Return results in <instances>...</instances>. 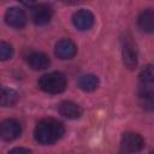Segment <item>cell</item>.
Masks as SVG:
<instances>
[{
	"label": "cell",
	"mask_w": 154,
	"mask_h": 154,
	"mask_svg": "<svg viewBox=\"0 0 154 154\" xmlns=\"http://www.w3.org/2000/svg\"><path fill=\"white\" fill-rule=\"evenodd\" d=\"M66 77L61 72H49L40 77L38 88L48 94H59L66 89Z\"/></svg>",
	"instance_id": "obj_2"
},
{
	"label": "cell",
	"mask_w": 154,
	"mask_h": 154,
	"mask_svg": "<svg viewBox=\"0 0 154 154\" xmlns=\"http://www.w3.org/2000/svg\"><path fill=\"white\" fill-rule=\"evenodd\" d=\"M19 100V94L11 88H2L1 89V97H0V103L4 107H11L16 105Z\"/></svg>",
	"instance_id": "obj_14"
},
{
	"label": "cell",
	"mask_w": 154,
	"mask_h": 154,
	"mask_svg": "<svg viewBox=\"0 0 154 154\" xmlns=\"http://www.w3.org/2000/svg\"><path fill=\"white\" fill-rule=\"evenodd\" d=\"M138 103L146 111H154V90L144 89L138 94Z\"/></svg>",
	"instance_id": "obj_15"
},
{
	"label": "cell",
	"mask_w": 154,
	"mask_h": 154,
	"mask_svg": "<svg viewBox=\"0 0 154 154\" xmlns=\"http://www.w3.org/2000/svg\"><path fill=\"white\" fill-rule=\"evenodd\" d=\"M64 131V125L60 122L53 118H45L37 123L34 130V136L40 144L47 146L59 141L63 137Z\"/></svg>",
	"instance_id": "obj_1"
},
{
	"label": "cell",
	"mask_w": 154,
	"mask_h": 154,
	"mask_svg": "<svg viewBox=\"0 0 154 154\" xmlns=\"http://www.w3.org/2000/svg\"><path fill=\"white\" fill-rule=\"evenodd\" d=\"M99 78L95 75H83L78 79V87L84 91H93L99 87Z\"/></svg>",
	"instance_id": "obj_13"
},
{
	"label": "cell",
	"mask_w": 154,
	"mask_h": 154,
	"mask_svg": "<svg viewBox=\"0 0 154 154\" xmlns=\"http://www.w3.org/2000/svg\"><path fill=\"white\" fill-rule=\"evenodd\" d=\"M59 113L67 119H77L82 116V108L71 101H64L59 105Z\"/></svg>",
	"instance_id": "obj_11"
},
{
	"label": "cell",
	"mask_w": 154,
	"mask_h": 154,
	"mask_svg": "<svg viewBox=\"0 0 154 154\" xmlns=\"http://www.w3.org/2000/svg\"><path fill=\"white\" fill-rule=\"evenodd\" d=\"M28 64L34 70H45L49 66V58L41 52H32L28 55Z\"/></svg>",
	"instance_id": "obj_10"
},
{
	"label": "cell",
	"mask_w": 154,
	"mask_h": 154,
	"mask_svg": "<svg viewBox=\"0 0 154 154\" xmlns=\"http://www.w3.org/2000/svg\"><path fill=\"white\" fill-rule=\"evenodd\" d=\"M53 16V8L46 4H36L31 7V18L36 25L47 24Z\"/></svg>",
	"instance_id": "obj_4"
},
{
	"label": "cell",
	"mask_w": 154,
	"mask_h": 154,
	"mask_svg": "<svg viewBox=\"0 0 154 154\" xmlns=\"http://www.w3.org/2000/svg\"><path fill=\"white\" fill-rule=\"evenodd\" d=\"M8 154H32V152L29 150V149H26V148H20V147H18V148L11 149Z\"/></svg>",
	"instance_id": "obj_18"
},
{
	"label": "cell",
	"mask_w": 154,
	"mask_h": 154,
	"mask_svg": "<svg viewBox=\"0 0 154 154\" xmlns=\"http://www.w3.org/2000/svg\"><path fill=\"white\" fill-rule=\"evenodd\" d=\"M22 132L20 124L14 119H6L1 123L0 135L5 141H13L19 137Z\"/></svg>",
	"instance_id": "obj_6"
},
{
	"label": "cell",
	"mask_w": 154,
	"mask_h": 154,
	"mask_svg": "<svg viewBox=\"0 0 154 154\" xmlns=\"http://www.w3.org/2000/svg\"><path fill=\"white\" fill-rule=\"evenodd\" d=\"M122 54H123V61L126 65V67L135 69L137 66V51L135 43L130 37H125L123 40Z\"/></svg>",
	"instance_id": "obj_5"
},
{
	"label": "cell",
	"mask_w": 154,
	"mask_h": 154,
	"mask_svg": "<svg viewBox=\"0 0 154 154\" xmlns=\"http://www.w3.org/2000/svg\"><path fill=\"white\" fill-rule=\"evenodd\" d=\"M54 53L59 59H71L76 55L77 53V47L76 45L69 40V38H63L60 41L57 42L55 48H54Z\"/></svg>",
	"instance_id": "obj_8"
},
{
	"label": "cell",
	"mask_w": 154,
	"mask_h": 154,
	"mask_svg": "<svg viewBox=\"0 0 154 154\" xmlns=\"http://www.w3.org/2000/svg\"><path fill=\"white\" fill-rule=\"evenodd\" d=\"M140 79L146 83H154V65L146 66L140 73Z\"/></svg>",
	"instance_id": "obj_16"
},
{
	"label": "cell",
	"mask_w": 154,
	"mask_h": 154,
	"mask_svg": "<svg viewBox=\"0 0 154 154\" xmlns=\"http://www.w3.org/2000/svg\"><path fill=\"white\" fill-rule=\"evenodd\" d=\"M120 146H122V149L124 152L136 153V152H138L143 148L144 141H143L142 136L136 134V132H126L122 137Z\"/></svg>",
	"instance_id": "obj_3"
},
{
	"label": "cell",
	"mask_w": 154,
	"mask_h": 154,
	"mask_svg": "<svg viewBox=\"0 0 154 154\" xmlns=\"http://www.w3.org/2000/svg\"><path fill=\"white\" fill-rule=\"evenodd\" d=\"M6 23L12 28H23L26 23V16L19 7H10L5 13Z\"/></svg>",
	"instance_id": "obj_9"
},
{
	"label": "cell",
	"mask_w": 154,
	"mask_h": 154,
	"mask_svg": "<svg viewBox=\"0 0 154 154\" xmlns=\"http://www.w3.org/2000/svg\"><path fill=\"white\" fill-rule=\"evenodd\" d=\"M153 154H154V153H153Z\"/></svg>",
	"instance_id": "obj_19"
},
{
	"label": "cell",
	"mask_w": 154,
	"mask_h": 154,
	"mask_svg": "<svg viewBox=\"0 0 154 154\" xmlns=\"http://www.w3.org/2000/svg\"><path fill=\"white\" fill-rule=\"evenodd\" d=\"M72 23L73 25L81 30V31H84V30H89L93 24H94V14L89 11V10H85V8H82L79 11H77L73 17H72Z\"/></svg>",
	"instance_id": "obj_7"
},
{
	"label": "cell",
	"mask_w": 154,
	"mask_h": 154,
	"mask_svg": "<svg viewBox=\"0 0 154 154\" xmlns=\"http://www.w3.org/2000/svg\"><path fill=\"white\" fill-rule=\"evenodd\" d=\"M138 26L144 32H154V10H146L140 14Z\"/></svg>",
	"instance_id": "obj_12"
},
{
	"label": "cell",
	"mask_w": 154,
	"mask_h": 154,
	"mask_svg": "<svg viewBox=\"0 0 154 154\" xmlns=\"http://www.w3.org/2000/svg\"><path fill=\"white\" fill-rule=\"evenodd\" d=\"M12 54H13L12 46L7 42H1L0 43V59L2 61H5V60L10 59L12 57Z\"/></svg>",
	"instance_id": "obj_17"
}]
</instances>
